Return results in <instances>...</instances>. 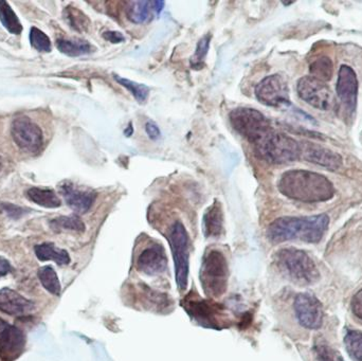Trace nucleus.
I'll return each instance as SVG.
<instances>
[{
  "mask_svg": "<svg viewBox=\"0 0 362 361\" xmlns=\"http://www.w3.org/2000/svg\"><path fill=\"white\" fill-rule=\"evenodd\" d=\"M30 42L40 52H50L51 40L42 30L33 27L30 30Z\"/></svg>",
  "mask_w": 362,
  "mask_h": 361,
  "instance_id": "31",
  "label": "nucleus"
},
{
  "mask_svg": "<svg viewBox=\"0 0 362 361\" xmlns=\"http://www.w3.org/2000/svg\"><path fill=\"white\" fill-rule=\"evenodd\" d=\"M259 158L272 165L293 162L301 156V146L293 138L272 129L255 146Z\"/></svg>",
  "mask_w": 362,
  "mask_h": 361,
  "instance_id": "5",
  "label": "nucleus"
},
{
  "mask_svg": "<svg viewBox=\"0 0 362 361\" xmlns=\"http://www.w3.org/2000/svg\"><path fill=\"white\" fill-rule=\"evenodd\" d=\"M66 20L69 23L70 27L72 29L76 30L78 32H85L90 25L88 17L76 8H72V6H68L66 8L65 12Z\"/></svg>",
  "mask_w": 362,
  "mask_h": 361,
  "instance_id": "28",
  "label": "nucleus"
},
{
  "mask_svg": "<svg viewBox=\"0 0 362 361\" xmlns=\"http://www.w3.org/2000/svg\"><path fill=\"white\" fill-rule=\"evenodd\" d=\"M257 99L264 105L282 107L291 104L286 81L280 74L266 76L255 87Z\"/></svg>",
  "mask_w": 362,
  "mask_h": 361,
  "instance_id": "10",
  "label": "nucleus"
},
{
  "mask_svg": "<svg viewBox=\"0 0 362 361\" xmlns=\"http://www.w3.org/2000/svg\"><path fill=\"white\" fill-rule=\"evenodd\" d=\"M344 345L351 358L362 361V333L358 331H349L344 337Z\"/></svg>",
  "mask_w": 362,
  "mask_h": 361,
  "instance_id": "29",
  "label": "nucleus"
},
{
  "mask_svg": "<svg viewBox=\"0 0 362 361\" xmlns=\"http://www.w3.org/2000/svg\"><path fill=\"white\" fill-rule=\"evenodd\" d=\"M115 78L119 84L127 88L139 103H144L148 100L150 88L146 85L139 84V83L118 76H115Z\"/></svg>",
  "mask_w": 362,
  "mask_h": 361,
  "instance_id": "30",
  "label": "nucleus"
},
{
  "mask_svg": "<svg viewBox=\"0 0 362 361\" xmlns=\"http://www.w3.org/2000/svg\"><path fill=\"white\" fill-rule=\"evenodd\" d=\"M211 35H206L198 42L196 46V51L191 59V65L194 69H199L204 66V59L208 54L209 48H210Z\"/></svg>",
  "mask_w": 362,
  "mask_h": 361,
  "instance_id": "32",
  "label": "nucleus"
},
{
  "mask_svg": "<svg viewBox=\"0 0 362 361\" xmlns=\"http://www.w3.org/2000/svg\"><path fill=\"white\" fill-rule=\"evenodd\" d=\"M103 37L112 44H119V42H124L125 38L122 33L116 31H108L103 34Z\"/></svg>",
  "mask_w": 362,
  "mask_h": 361,
  "instance_id": "37",
  "label": "nucleus"
},
{
  "mask_svg": "<svg viewBox=\"0 0 362 361\" xmlns=\"http://www.w3.org/2000/svg\"><path fill=\"white\" fill-rule=\"evenodd\" d=\"M146 131L148 134V138L152 140H158L160 139L161 137V131L160 129H159L158 125L156 123L150 122L146 123Z\"/></svg>",
  "mask_w": 362,
  "mask_h": 361,
  "instance_id": "36",
  "label": "nucleus"
},
{
  "mask_svg": "<svg viewBox=\"0 0 362 361\" xmlns=\"http://www.w3.org/2000/svg\"><path fill=\"white\" fill-rule=\"evenodd\" d=\"M13 140L23 152L36 154L44 144L42 129L28 117L15 119L11 127Z\"/></svg>",
  "mask_w": 362,
  "mask_h": 361,
  "instance_id": "9",
  "label": "nucleus"
},
{
  "mask_svg": "<svg viewBox=\"0 0 362 361\" xmlns=\"http://www.w3.org/2000/svg\"><path fill=\"white\" fill-rule=\"evenodd\" d=\"M2 167V160H1V156H0V170H1Z\"/></svg>",
  "mask_w": 362,
  "mask_h": 361,
  "instance_id": "40",
  "label": "nucleus"
},
{
  "mask_svg": "<svg viewBox=\"0 0 362 361\" xmlns=\"http://www.w3.org/2000/svg\"><path fill=\"white\" fill-rule=\"evenodd\" d=\"M11 271H12V266H11L10 262L6 259L0 256V279L8 275Z\"/></svg>",
  "mask_w": 362,
  "mask_h": 361,
  "instance_id": "38",
  "label": "nucleus"
},
{
  "mask_svg": "<svg viewBox=\"0 0 362 361\" xmlns=\"http://www.w3.org/2000/svg\"><path fill=\"white\" fill-rule=\"evenodd\" d=\"M0 208H1L2 212H4L8 218H14V220H18L25 214V210L23 208L13 205V203H1Z\"/></svg>",
  "mask_w": 362,
  "mask_h": 361,
  "instance_id": "34",
  "label": "nucleus"
},
{
  "mask_svg": "<svg viewBox=\"0 0 362 361\" xmlns=\"http://www.w3.org/2000/svg\"><path fill=\"white\" fill-rule=\"evenodd\" d=\"M278 189L288 199L302 203L327 201L335 194L334 184L325 176L305 170L285 172Z\"/></svg>",
  "mask_w": 362,
  "mask_h": 361,
  "instance_id": "1",
  "label": "nucleus"
},
{
  "mask_svg": "<svg viewBox=\"0 0 362 361\" xmlns=\"http://www.w3.org/2000/svg\"><path fill=\"white\" fill-rule=\"evenodd\" d=\"M153 1L146 0H136L129 2L127 6V16L132 23H144L152 16Z\"/></svg>",
  "mask_w": 362,
  "mask_h": 361,
  "instance_id": "23",
  "label": "nucleus"
},
{
  "mask_svg": "<svg viewBox=\"0 0 362 361\" xmlns=\"http://www.w3.org/2000/svg\"><path fill=\"white\" fill-rule=\"evenodd\" d=\"M165 8V2L163 1H153V8H154L155 12L160 13L163 11V8Z\"/></svg>",
  "mask_w": 362,
  "mask_h": 361,
  "instance_id": "39",
  "label": "nucleus"
},
{
  "mask_svg": "<svg viewBox=\"0 0 362 361\" xmlns=\"http://www.w3.org/2000/svg\"><path fill=\"white\" fill-rule=\"evenodd\" d=\"M229 119L232 127L255 146L272 131L269 120L253 108H236L230 112Z\"/></svg>",
  "mask_w": 362,
  "mask_h": 361,
  "instance_id": "6",
  "label": "nucleus"
},
{
  "mask_svg": "<svg viewBox=\"0 0 362 361\" xmlns=\"http://www.w3.org/2000/svg\"><path fill=\"white\" fill-rule=\"evenodd\" d=\"M57 47L62 53L68 57H81L93 52V48L87 40L81 38H59Z\"/></svg>",
  "mask_w": 362,
  "mask_h": 361,
  "instance_id": "21",
  "label": "nucleus"
},
{
  "mask_svg": "<svg viewBox=\"0 0 362 361\" xmlns=\"http://www.w3.org/2000/svg\"><path fill=\"white\" fill-rule=\"evenodd\" d=\"M296 317L303 328L318 330L323 324V309L320 301L310 294H299L293 303Z\"/></svg>",
  "mask_w": 362,
  "mask_h": 361,
  "instance_id": "11",
  "label": "nucleus"
},
{
  "mask_svg": "<svg viewBox=\"0 0 362 361\" xmlns=\"http://www.w3.org/2000/svg\"><path fill=\"white\" fill-rule=\"evenodd\" d=\"M38 279L40 283L44 286L45 290L54 296L61 295L62 286L59 277L54 269L51 266H44L38 271Z\"/></svg>",
  "mask_w": 362,
  "mask_h": 361,
  "instance_id": "25",
  "label": "nucleus"
},
{
  "mask_svg": "<svg viewBox=\"0 0 362 361\" xmlns=\"http://www.w3.org/2000/svg\"><path fill=\"white\" fill-rule=\"evenodd\" d=\"M27 197L36 205L48 209H55L62 205L57 193L50 189L31 188L27 191Z\"/></svg>",
  "mask_w": 362,
  "mask_h": 361,
  "instance_id": "22",
  "label": "nucleus"
},
{
  "mask_svg": "<svg viewBox=\"0 0 362 361\" xmlns=\"http://www.w3.org/2000/svg\"><path fill=\"white\" fill-rule=\"evenodd\" d=\"M329 218L327 214L306 218H280L268 227L267 237L272 243L299 241L319 243L329 228Z\"/></svg>",
  "mask_w": 362,
  "mask_h": 361,
  "instance_id": "2",
  "label": "nucleus"
},
{
  "mask_svg": "<svg viewBox=\"0 0 362 361\" xmlns=\"http://www.w3.org/2000/svg\"><path fill=\"white\" fill-rule=\"evenodd\" d=\"M315 353L319 361H344L339 353L325 343H317L315 345Z\"/></svg>",
  "mask_w": 362,
  "mask_h": 361,
  "instance_id": "33",
  "label": "nucleus"
},
{
  "mask_svg": "<svg viewBox=\"0 0 362 361\" xmlns=\"http://www.w3.org/2000/svg\"><path fill=\"white\" fill-rule=\"evenodd\" d=\"M59 189L66 203L76 213L84 214L88 212L97 199V193L95 191L81 188L70 182H62Z\"/></svg>",
  "mask_w": 362,
  "mask_h": 361,
  "instance_id": "15",
  "label": "nucleus"
},
{
  "mask_svg": "<svg viewBox=\"0 0 362 361\" xmlns=\"http://www.w3.org/2000/svg\"><path fill=\"white\" fill-rule=\"evenodd\" d=\"M337 93L344 110L353 114L356 110L358 97V80L350 66H341L337 81Z\"/></svg>",
  "mask_w": 362,
  "mask_h": 361,
  "instance_id": "14",
  "label": "nucleus"
},
{
  "mask_svg": "<svg viewBox=\"0 0 362 361\" xmlns=\"http://www.w3.org/2000/svg\"><path fill=\"white\" fill-rule=\"evenodd\" d=\"M138 271L144 275L154 277L165 273L168 267L167 254L163 246L154 244L142 250L136 263Z\"/></svg>",
  "mask_w": 362,
  "mask_h": 361,
  "instance_id": "16",
  "label": "nucleus"
},
{
  "mask_svg": "<svg viewBox=\"0 0 362 361\" xmlns=\"http://www.w3.org/2000/svg\"><path fill=\"white\" fill-rule=\"evenodd\" d=\"M34 252L40 261H53L57 265H68L70 263L69 254L53 243L38 244L34 247Z\"/></svg>",
  "mask_w": 362,
  "mask_h": 361,
  "instance_id": "20",
  "label": "nucleus"
},
{
  "mask_svg": "<svg viewBox=\"0 0 362 361\" xmlns=\"http://www.w3.org/2000/svg\"><path fill=\"white\" fill-rule=\"evenodd\" d=\"M310 71L314 78L327 82V81L331 80L332 76H333V61L327 57H319L310 64Z\"/></svg>",
  "mask_w": 362,
  "mask_h": 361,
  "instance_id": "26",
  "label": "nucleus"
},
{
  "mask_svg": "<svg viewBox=\"0 0 362 361\" xmlns=\"http://www.w3.org/2000/svg\"><path fill=\"white\" fill-rule=\"evenodd\" d=\"M0 21L10 33L21 34L23 31V25L19 21L16 13L4 0H0Z\"/></svg>",
  "mask_w": 362,
  "mask_h": 361,
  "instance_id": "24",
  "label": "nucleus"
},
{
  "mask_svg": "<svg viewBox=\"0 0 362 361\" xmlns=\"http://www.w3.org/2000/svg\"><path fill=\"white\" fill-rule=\"evenodd\" d=\"M199 281L208 298L217 299L225 295L229 281V266L223 252L216 249L206 252L200 266Z\"/></svg>",
  "mask_w": 362,
  "mask_h": 361,
  "instance_id": "4",
  "label": "nucleus"
},
{
  "mask_svg": "<svg viewBox=\"0 0 362 361\" xmlns=\"http://www.w3.org/2000/svg\"><path fill=\"white\" fill-rule=\"evenodd\" d=\"M169 243L175 266V279L180 292H185L189 283V235L182 223L175 222L169 233Z\"/></svg>",
  "mask_w": 362,
  "mask_h": 361,
  "instance_id": "7",
  "label": "nucleus"
},
{
  "mask_svg": "<svg viewBox=\"0 0 362 361\" xmlns=\"http://www.w3.org/2000/svg\"><path fill=\"white\" fill-rule=\"evenodd\" d=\"M299 97L313 107L323 112L331 110L335 104L333 93L327 83L314 76L300 78L297 85Z\"/></svg>",
  "mask_w": 362,
  "mask_h": 361,
  "instance_id": "8",
  "label": "nucleus"
},
{
  "mask_svg": "<svg viewBox=\"0 0 362 361\" xmlns=\"http://www.w3.org/2000/svg\"><path fill=\"white\" fill-rule=\"evenodd\" d=\"M35 309V304L15 290H0V312L8 316H23Z\"/></svg>",
  "mask_w": 362,
  "mask_h": 361,
  "instance_id": "18",
  "label": "nucleus"
},
{
  "mask_svg": "<svg viewBox=\"0 0 362 361\" xmlns=\"http://www.w3.org/2000/svg\"><path fill=\"white\" fill-rule=\"evenodd\" d=\"M223 215L221 203L215 201L206 210L202 220V230L206 239H216L223 233Z\"/></svg>",
  "mask_w": 362,
  "mask_h": 361,
  "instance_id": "19",
  "label": "nucleus"
},
{
  "mask_svg": "<svg viewBox=\"0 0 362 361\" xmlns=\"http://www.w3.org/2000/svg\"><path fill=\"white\" fill-rule=\"evenodd\" d=\"M25 334L16 326L0 319V360L14 361L25 351Z\"/></svg>",
  "mask_w": 362,
  "mask_h": 361,
  "instance_id": "13",
  "label": "nucleus"
},
{
  "mask_svg": "<svg viewBox=\"0 0 362 361\" xmlns=\"http://www.w3.org/2000/svg\"><path fill=\"white\" fill-rule=\"evenodd\" d=\"M352 307L353 314L356 316L357 318L362 320V290H359L352 299Z\"/></svg>",
  "mask_w": 362,
  "mask_h": 361,
  "instance_id": "35",
  "label": "nucleus"
},
{
  "mask_svg": "<svg viewBox=\"0 0 362 361\" xmlns=\"http://www.w3.org/2000/svg\"><path fill=\"white\" fill-rule=\"evenodd\" d=\"M300 146H301L300 158H303L308 162L327 167L331 171H336L341 167L342 158L340 155L336 154L333 150L313 143H302Z\"/></svg>",
  "mask_w": 362,
  "mask_h": 361,
  "instance_id": "17",
  "label": "nucleus"
},
{
  "mask_svg": "<svg viewBox=\"0 0 362 361\" xmlns=\"http://www.w3.org/2000/svg\"><path fill=\"white\" fill-rule=\"evenodd\" d=\"M274 261L281 273L297 285H312L320 279L316 264L303 250L284 248L276 252Z\"/></svg>",
  "mask_w": 362,
  "mask_h": 361,
  "instance_id": "3",
  "label": "nucleus"
},
{
  "mask_svg": "<svg viewBox=\"0 0 362 361\" xmlns=\"http://www.w3.org/2000/svg\"><path fill=\"white\" fill-rule=\"evenodd\" d=\"M50 226L55 231H76V232L85 231L84 223L76 215L59 216L51 220Z\"/></svg>",
  "mask_w": 362,
  "mask_h": 361,
  "instance_id": "27",
  "label": "nucleus"
},
{
  "mask_svg": "<svg viewBox=\"0 0 362 361\" xmlns=\"http://www.w3.org/2000/svg\"><path fill=\"white\" fill-rule=\"evenodd\" d=\"M182 307H185L189 316L197 321L198 324L211 326V328H216L219 326L223 309L218 304L202 300L197 297H194L193 295H187L183 299Z\"/></svg>",
  "mask_w": 362,
  "mask_h": 361,
  "instance_id": "12",
  "label": "nucleus"
}]
</instances>
